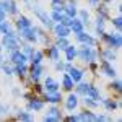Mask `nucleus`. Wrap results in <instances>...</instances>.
Listing matches in <instances>:
<instances>
[{
  "instance_id": "44",
  "label": "nucleus",
  "mask_w": 122,
  "mask_h": 122,
  "mask_svg": "<svg viewBox=\"0 0 122 122\" xmlns=\"http://www.w3.org/2000/svg\"><path fill=\"white\" fill-rule=\"evenodd\" d=\"M31 91L34 94H41V93H44V86H42V83H39V81H36V83H33V86L29 88Z\"/></svg>"
},
{
  "instance_id": "25",
  "label": "nucleus",
  "mask_w": 122,
  "mask_h": 122,
  "mask_svg": "<svg viewBox=\"0 0 122 122\" xmlns=\"http://www.w3.org/2000/svg\"><path fill=\"white\" fill-rule=\"evenodd\" d=\"M90 83H91V81H85V78H83L81 81L75 83V86H73V93H76L80 98H81V96H86L88 88H90Z\"/></svg>"
},
{
  "instance_id": "20",
  "label": "nucleus",
  "mask_w": 122,
  "mask_h": 122,
  "mask_svg": "<svg viewBox=\"0 0 122 122\" xmlns=\"http://www.w3.org/2000/svg\"><path fill=\"white\" fill-rule=\"evenodd\" d=\"M28 26H33L31 18H28L26 15H16V20H15V23H13V28L16 29V31H20V29L28 28Z\"/></svg>"
},
{
  "instance_id": "42",
  "label": "nucleus",
  "mask_w": 122,
  "mask_h": 122,
  "mask_svg": "<svg viewBox=\"0 0 122 122\" xmlns=\"http://www.w3.org/2000/svg\"><path fill=\"white\" fill-rule=\"evenodd\" d=\"M10 28H13V25L10 23L8 20H3V21H0V36H2V34H7Z\"/></svg>"
},
{
  "instance_id": "33",
  "label": "nucleus",
  "mask_w": 122,
  "mask_h": 122,
  "mask_svg": "<svg viewBox=\"0 0 122 122\" xmlns=\"http://www.w3.org/2000/svg\"><path fill=\"white\" fill-rule=\"evenodd\" d=\"M86 96H90V98H93V99H96V101H101V90H99V86H96V85L91 81L90 83V88H88V93H86Z\"/></svg>"
},
{
  "instance_id": "19",
  "label": "nucleus",
  "mask_w": 122,
  "mask_h": 122,
  "mask_svg": "<svg viewBox=\"0 0 122 122\" xmlns=\"http://www.w3.org/2000/svg\"><path fill=\"white\" fill-rule=\"evenodd\" d=\"M42 86H44V91H47V93H52V91H59L60 90V83L54 76H46L44 81H42Z\"/></svg>"
},
{
  "instance_id": "29",
  "label": "nucleus",
  "mask_w": 122,
  "mask_h": 122,
  "mask_svg": "<svg viewBox=\"0 0 122 122\" xmlns=\"http://www.w3.org/2000/svg\"><path fill=\"white\" fill-rule=\"evenodd\" d=\"M5 11L8 16H16L20 15V7L16 0H7V7H5Z\"/></svg>"
},
{
  "instance_id": "51",
  "label": "nucleus",
  "mask_w": 122,
  "mask_h": 122,
  "mask_svg": "<svg viewBox=\"0 0 122 122\" xmlns=\"http://www.w3.org/2000/svg\"><path fill=\"white\" fill-rule=\"evenodd\" d=\"M101 2H103V3H107V5H109V3H112L114 0H101Z\"/></svg>"
},
{
  "instance_id": "38",
  "label": "nucleus",
  "mask_w": 122,
  "mask_h": 122,
  "mask_svg": "<svg viewBox=\"0 0 122 122\" xmlns=\"http://www.w3.org/2000/svg\"><path fill=\"white\" fill-rule=\"evenodd\" d=\"M10 111H11V106L7 103H3V101H0V119H7L10 117Z\"/></svg>"
},
{
  "instance_id": "47",
  "label": "nucleus",
  "mask_w": 122,
  "mask_h": 122,
  "mask_svg": "<svg viewBox=\"0 0 122 122\" xmlns=\"http://www.w3.org/2000/svg\"><path fill=\"white\" fill-rule=\"evenodd\" d=\"M62 121H67V122H76L78 121V114H68V116H64V119Z\"/></svg>"
},
{
  "instance_id": "26",
  "label": "nucleus",
  "mask_w": 122,
  "mask_h": 122,
  "mask_svg": "<svg viewBox=\"0 0 122 122\" xmlns=\"http://www.w3.org/2000/svg\"><path fill=\"white\" fill-rule=\"evenodd\" d=\"M94 11H96V15H99V16H103V18H106V20L111 18V10H109V5H107V3L99 2V3L94 7Z\"/></svg>"
},
{
  "instance_id": "2",
  "label": "nucleus",
  "mask_w": 122,
  "mask_h": 122,
  "mask_svg": "<svg viewBox=\"0 0 122 122\" xmlns=\"http://www.w3.org/2000/svg\"><path fill=\"white\" fill-rule=\"evenodd\" d=\"M98 41L103 42L104 46L114 49V51H121V47H122V34H121V31H114V33L112 31H111V33L104 31L103 34L98 38Z\"/></svg>"
},
{
  "instance_id": "31",
  "label": "nucleus",
  "mask_w": 122,
  "mask_h": 122,
  "mask_svg": "<svg viewBox=\"0 0 122 122\" xmlns=\"http://www.w3.org/2000/svg\"><path fill=\"white\" fill-rule=\"evenodd\" d=\"M62 52H64V56H65L67 62H73V60L76 59V46H75V44H72V42H70Z\"/></svg>"
},
{
  "instance_id": "32",
  "label": "nucleus",
  "mask_w": 122,
  "mask_h": 122,
  "mask_svg": "<svg viewBox=\"0 0 122 122\" xmlns=\"http://www.w3.org/2000/svg\"><path fill=\"white\" fill-rule=\"evenodd\" d=\"M85 25H83V21L80 18H73L72 20V23H70V31H72V34H78V33H81V31H85Z\"/></svg>"
},
{
  "instance_id": "30",
  "label": "nucleus",
  "mask_w": 122,
  "mask_h": 122,
  "mask_svg": "<svg viewBox=\"0 0 122 122\" xmlns=\"http://www.w3.org/2000/svg\"><path fill=\"white\" fill-rule=\"evenodd\" d=\"M28 68H29V64H16L13 65V75H16L21 80L28 75Z\"/></svg>"
},
{
  "instance_id": "24",
  "label": "nucleus",
  "mask_w": 122,
  "mask_h": 122,
  "mask_svg": "<svg viewBox=\"0 0 122 122\" xmlns=\"http://www.w3.org/2000/svg\"><path fill=\"white\" fill-rule=\"evenodd\" d=\"M94 34L99 38L101 34H103L104 31H106V18L103 16H99V15H96V18H94Z\"/></svg>"
},
{
  "instance_id": "8",
  "label": "nucleus",
  "mask_w": 122,
  "mask_h": 122,
  "mask_svg": "<svg viewBox=\"0 0 122 122\" xmlns=\"http://www.w3.org/2000/svg\"><path fill=\"white\" fill-rule=\"evenodd\" d=\"M99 104L103 106L107 112H114L116 109H119V107L122 106V101H121V96H117V98H111V96H107V98H101Z\"/></svg>"
},
{
  "instance_id": "7",
  "label": "nucleus",
  "mask_w": 122,
  "mask_h": 122,
  "mask_svg": "<svg viewBox=\"0 0 122 122\" xmlns=\"http://www.w3.org/2000/svg\"><path fill=\"white\" fill-rule=\"evenodd\" d=\"M44 101L41 99V96L39 94H33L29 99H26V107L25 109H28L31 112H41L42 109H44Z\"/></svg>"
},
{
  "instance_id": "16",
  "label": "nucleus",
  "mask_w": 122,
  "mask_h": 122,
  "mask_svg": "<svg viewBox=\"0 0 122 122\" xmlns=\"http://www.w3.org/2000/svg\"><path fill=\"white\" fill-rule=\"evenodd\" d=\"M7 59H8V62L11 64V65H16V64H28V56L23 54L21 49H16V51L8 52Z\"/></svg>"
},
{
  "instance_id": "39",
  "label": "nucleus",
  "mask_w": 122,
  "mask_h": 122,
  "mask_svg": "<svg viewBox=\"0 0 122 122\" xmlns=\"http://www.w3.org/2000/svg\"><path fill=\"white\" fill-rule=\"evenodd\" d=\"M49 7H51V10H56V11H64L65 0H51L49 2Z\"/></svg>"
},
{
  "instance_id": "41",
  "label": "nucleus",
  "mask_w": 122,
  "mask_h": 122,
  "mask_svg": "<svg viewBox=\"0 0 122 122\" xmlns=\"http://www.w3.org/2000/svg\"><path fill=\"white\" fill-rule=\"evenodd\" d=\"M49 16H51V20H52L54 23H60V21H62V18H64V11H56V10H51V11H49Z\"/></svg>"
},
{
  "instance_id": "21",
  "label": "nucleus",
  "mask_w": 122,
  "mask_h": 122,
  "mask_svg": "<svg viewBox=\"0 0 122 122\" xmlns=\"http://www.w3.org/2000/svg\"><path fill=\"white\" fill-rule=\"evenodd\" d=\"M60 90H64V91H73V86H75V83H73V80L70 78V75L67 73V72H64L62 73V76H60Z\"/></svg>"
},
{
  "instance_id": "43",
  "label": "nucleus",
  "mask_w": 122,
  "mask_h": 122,
  "mask_svg": "<svg viewBox=\"0 0 122 122\" xmlns=\"http://www.w3.org/2000/svg\"><path fill=\"white\" fill-rule=\"evenodd\" d=\"M54 64V70L59 72V73H62V72H65V60H56V62H52Z\"/></svg>"
},
{
  "instance_id": "27",
  "label": "nucleus",
  "mask_w": 122,
  "mask_h": 122,
  "mask_svg": "<svg viewBox=\"0 0 122 122\" xmlns=\"http://www.w3.org/2000/svg\"><path fill=\"white\" fill-rule=\"evenodd\" d=\"M46 114L52 116V117H56L59 122L64 119V111L59 107V104H49V107H47V112H46Z\"/></svg>"
},
{
  "instance_id": "36",
  "label": "nucleus",
  "mask_w": 122,
  "mask_h": 122,
  "mask_svg": "<svg viewBox=\"0 0 122 122\" xmlns=\"http://www.w3.org/2000/svg\"><path fill=\"white\" fill-rule=\"evenodd\" d=\"M52 42H54V46H56L57 49L62 52V51H64V49L70 44V38H54V41H52Z\"/></svg>"
},
{
  "instance_id": "1",
  "label": "nucleus",
  "mask_w": 122,
  "mask_h": 122,
  "mask_svg": "<svg viewBox=\"0 0 122 122\" xmlns=\"http://www.w3.org/2000/svg\"><path fill=\"white\" fill-rule=\"evenodd\" d=\"M76 59L81 64H90L93 60H98V47L96 46H86V44H78L76 46Z\"/></svg>"
},
{
  "instance_id": "17",
  "label": "nucleus",
  "mask_w": 122,
  "mask_h": 122,
  "mask_svg": "<svg viewBox=\"0 0 122 122\" xmlns=\"http://www.w3.org/2000/svg\"><path fill=\"white\" fill-rule=\"evenodd\" d=\"M42 52H44V57H47V60H51V62H56V60L60 59V51L54 46V42H51V44L44 46Z\"/></svg>"
},
{
  "instance_id": "14",
  "label": "nucleus",
  "mask_w": 122,
  "mask_h": 122,
  "mask_svg": "<svg viewBox=\"0 0 122 122\" xmlns=\"http://www.w3.org/2000/svg\"><path fill=\"white\" fill-rule=\"evenodd\" d=\"M15 121H21V122H33L34 121V114L28 111V109H20V107H13V117Z\"/></svg>"
},
{
  "instance_id": "10",
  "label": "nucleus",
  "mask_w": 122,
  "mask_h": 122,
  "mask_svg": "<svg viewBox=\"0 0 122 122\" xmlns=\"http://www.w3.org/2000/svg\"><path fill=\"white\" fill-rule=\"evenodd\" d=\"M20 38L25 39L26 42H29V44H33V46H36L38 44V36H36V29H34V25L33 26H28V28H23L18 31Z\"/></svg>"
},
{
  "instance_id": "3",
  "label": "nucleus",
  "mask_w": 122,
  "mask_h": 122,
  "mask_svg": "<svg viewBox=\"0 0 122 122\" xmlns=\"http://www.w3.org/2000/svg\"><path fill=\"white\" fill-rule=\"evenodd\" d=\"M31 11L34 13V16L38 18V21H41V25L44 26V28L47 29V31H51L52 29V26H54V21L51 20V16H49V11H47L46 8H42L41 5H34L33 8H31Z\"/></svg>"
},
{
  "instance_id": "37",
  "label": "nucleus",
  "mask_w": 122,
  "mask_h": 122,
  "mask_svg": "<svg viewBox=\"0 0 122 122\" xmlns=\"http://www.w3.org/2000/svg\"><path fill=\"white\" fill-rule=\"evenodd\" d=\"M0 70L3 72V75L8 76V78H10V76H13V65L10 64L8 60H5V62L0 64Z\"/></svg>"
},
{
  "instance_id": "9",
  "label": "nucleus",
  "mask_w": 122,
  "mask_h": 122,
  "mask_svg": "<svg viewBox=\"0 0 122 122\" xmlns=\"http://www.w3.org/2000/svg\"><path fill=\"white\" fill-rule=\"evenodd\" d=\"M98 72H101L103 76H107V78H116L117 76V70L112 67V62H106V60H99L98 64Z\"/></svg>"
},
{
  "instance_id": "15",
  "label": "nucleus",
  "mask_w": 122,
  "mask_h": 122,
  "mask_svg": "<svg viewBox=\"0 0 122 122\" xmlns=\"http://www.w3.org/2000/svg\"><path fill=\"white\" fill-rule=\"evenodd\" d=\"M51 34H52V38H70L72 31L68 26L62 25V23H54V26L51 29Z\"/></svg>"
},
{
  "instance_id": "40",
  "label": "nucleus",
  "mask_w": 122,
  "mask_h": 122,
  "mask_svg": "<svg viewBox=\"0 0 122 122\" xmlns=\"http://www.w3.org/2000/svg\"><path fill=\"white\" fill-rule=\"evenodd\" d=\"M109 21H111V25H112V28L116 29V31H121V29H122V18H121V15L109 18Z\"/></svg>"
},
{
  "instance_id": "53",
  "label": "nucleus",
  "mask_w": 122,
  "mask_h": 122,
  "mask_svg": "<svg viewBox=\"0 0 122 122\" xmlns=\"http://www.w3.org/2000/svg\"><path fill=\"white\" fill-rule=\"evenodd\" d=\"M0 64H2V60H0Z\"/></svg>"
},
{
  "instance_id": "22",
  "label": "nucleus",
  "mask_w": 122,
  "mask_h": 122,
  "mask_svg": "<svg viewBox=\"0 0 122 122\" xmlns=\"http://www.w3.org/2000/svg\"><path fill=\"white\" fill-rule=\"evenodd\" d=\"M80 104H81L83 107H86V109H91V111H96V109L101 106L99 101H96V99L90 98V96H81V98H80Z\"/></svg>"
},
{
  "instance_id": "18",
  "label": "nucleus",
  "mask_w": 122,
  "mask_h": 122,
  "mask_svg": "<svg viewBox=\"0 0 122 122\" xmlns=\"http://www.w3.org/2000/svg\"><path fill=\"white\" fill-rule=\"evenodd\" d=\"M67 73L70 75V78L73 80V83H78V81H81L85 78V75H86V70L85 68H80V67H75L73 64H72V67L67 70Z\"/></svg>"
},
{
  "instance_id": "34",
  "label": "nucleus",
  "mask_w": 122,
  "mask_h": 122,
  "mask_svg": "<svg viewBox=\"0 0 122 122\" xmlns=\"http://www.w3.org/2000/svg\"><path fill=\"white\" fill-rule=\"evenodd\" d=\"M76 18H80L81 21H83L85 28L90 25V21H91V15H90V11L86 8H78V11H76Z\"/></svg>"
},
{
  "instance_id": "48",
  "label": "nucleus",
  "mask_w": 122,
  "mask_h": 122,
  "mask_svg": "<svg viewBox=\"0 0 122 122\" xmlns=\"http://www.w3.org/2000/svg\"><path fill=\"white\" fill-rule=\"evenodd\" d=\"M23 3L28 7V10H31L34 5H38V3H39V0H23Z\"/></svg>"
},
{
  "instance_id": "49",
  "label": "nucleus",
  "mask_w": 122,
  "mask_h": 122,
  "mask_svg": "<svg viewBox=\"0 0 122 122\" xmlns=\"http://www.w3.org/2000/svg\"><path fill=\"white\" fill-rule=\"evenodd\" d=\"M42 122H59L56 117H52V116H49V114H44L42 116Z\"/></svg>"
},
{
  "instance_id": "13",
  "label": "nucleus",
  "mask_w": 122,
  "mask_h": 122,
  "mask_svg": "<svg viewBox=\"0 0 122 122\" xmlns=\"http://www.w3.org/2000/svg\"><path fill=\"white\" fill-rule=\"evenodd\" d=\"M39 96H41V99H42L44 103H47V104H60L62 99H64V94H62L60 90H59V91H52V93L44 91V93L39 94Z\"/></svg>"
},
{
  "instance_id": "4",
  "label": "nucleus",
  "mask_w": 122,
  "mask_h": 122,
  "mask_svg": "<svg viewBox=\"0 0 122 122\" xmlns=\"http://www.w3.org/2000/svg\"><path fill=\"white\" fill-rule=\"evenodd\" d=\"M0 44H2V47H3L7 52L16 51V49H20V34H18V36L3 34V36H2V39H0Z\"/></svg>"
},
{
  "instance_id": "11",
  "label": "nucleus",
  "mask_w": 122,
  "mask_h": 122,
  "mask_svg": "<svg viewBox=\"0 0 122 122\" xmlns=\"http://www.w3.org/2000/svg\"><path fill=\"white\" fill-rule=\"evenodd\" d=\"M75 41L78 44H86V46H98L99 44L98 38H94L93 34H90L86 29L81 31V33H78V34H75Z\"/></svg>"
},
{
  "instance_id": "28",
  "label": "nucleus",
  "mask_w": 122,
  "mask_h": 122,
  "mask_svg": "<svg viewBox=\"0 0 122 122\" xmlns=\"http://www.w3.org/2000/svg\"><path fill=\"white\" fill-rule=\"evenodd\" d=\"M78 114V121H88V122H96V112L91 111V109H86L85 107L83 111H80Z\"/></svg>"
},
{
  "instance_id": "23",
  "label": "nucleus",
  "mask_w": 122,
  "mask_h": 122,
  "mask_svg": "<svg viewBox=\"0 0 122 122\" xmlns=\"http://www.w3.org/2000/svg\"><path fill=\"white\" fill-rule=\"evenodd\" d=\"M44 60H46V57H44L42 49H34V51H33V54L28 57V64H34V65L42 64Z\"/></svg>"
},
{
  "instance_id": "46",
  "label": "nucleus",
  "mask_w": 122,
  "mask_h": 122,
  "mask_svg": "<svg viewBox=\"0 0 122 122\" xmlns=\"http://www.w3.org/2000/svg\"><path fill=\"white\" fill-rule=\"evenodd\" d=\"M11 96L16 99V98H21V88L20 86H11Z\"/></svg>"
},
{
  "instance_id": "35",
  "label": "nucleus",
  "mask_w": 122,
  "mask_h": 122,
  "mask_svg": "<svg viewBox=\"0 0 122 122\" xmlns=\"http://www.w3.org/2000/svg\"><path fill=\"white\" fill-rule=\"evenodd\" d=\"M107 90L109 91H114V93H117V94H121L122 93V81H121V78H112L111 80V83L107 85Z\"/></svg>"
},
{
  "instance_id": "6",
  "label": "nucleus",
  "mask_w": 122,
  "mask_h": 122,
  "mask_svg": "<svg viewBox=\"0 0 122 122\" xmlns=\"http://www.w3.org/2000/svg\"><path fill=\"white\" fill-rule=\"evenodd\" d=\"M99 60H106V62H117V51H114L111 47H98V62Z\"/></svg>"
},
{
  "instance_id": "52",
  "label": "nucleus",
  "mask_w": 122,
  "mask_h": 122,
  "mask_svg": "<svg viewBox=\"0 0 122 122\" xmlns=\"http://www.w3.org/2000/svg\"><path fill=\"white\" fill-rule=\"evenodd\" d=\"M2 51H3V47H2V44H0V54H2Z\"/></svg>"
},
{
  "instance_id": "45",
  "label": "nucleus",
  "mask_w": 122,
  "mask_h": 122,
  "mask_svg": "<svg viewBox=\"0 0 122 122\" xmlns=\"http://www.w3.org/2000/svg\"><path fill=\"white\" fill-rule=\"evenodd\" d=\"M112 121V116H107V114H96V122H111Z\"/></svg>"
},
{
  "instance_id": "5",
  "label": "nucleus",
  "mask_w": 122,
  "mask_h": 122,
  "mask_svg": "<svg viewBox=\"0 0 122 122\" xmlns=\"http://www.w3.org/2000/svg\"><path fill=\"white\" fill-rule=\"evenodd\" d=\"M62 103H64V107L67 112H75L80 106V96L73 91H68V94L62 99Z\"/></svg>"
},
{
  "instance_id": "50",
  "label": "nucleus",
  "mask_w": 122,
  "mask_h": 122,
  "mask_svg": "<svg viewBox=\"0 0 122 122\" xmlns=\"http://www.w3.org/2000/svg\"><path fill=\"white\" fill-rule=\"evenodd\" d=\"M101 0H86V3H88V7H91V8H94L98 3H99Z\"/></svg>"
},
{
  "instance_id": "12",
  "label": "nucleus",
  "mask_w": 122,
  "mask_h": 122,
  "mask_svg": "<svg viewBox=\"0 0 122 122\" xmlns=\"http://www.w3.org/2000/svg\"><path fill=\"white\" fill-rule=\"evenodd\" d=\"M44 72H46V67L42 65V64H38V65H34V64H29V68H28V76L33 80V83H36L39 81L42 76H44Z\"/></svg>"
}]
</instances>
